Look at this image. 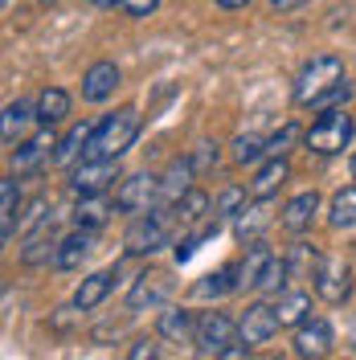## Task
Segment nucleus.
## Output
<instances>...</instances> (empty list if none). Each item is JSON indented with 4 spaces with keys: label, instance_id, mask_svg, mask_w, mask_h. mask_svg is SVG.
<instances>
[{
    "label": "nucleus",
    "instance_id": "obj_1",
    "mask_svg": "<svg viewBox=\"0 0 356 360\" xmlns=\"http://www.w3.org/2000/svg\"><path fill=\"white\" fill-rule=\"evenodd\" d=\"M135 135H139V111H135V107H123V111L107 115V119L94 127L82 160H119L135 143Z\"/></svg>",
    "mask_w": 356,
    "mask_h": 360
},
{
    "label": "nucleus",
    "instance_id": "obj_2",
    "mask_svg": "<svg viewBox=\"0 0 356 360\" xmlns=\"http://www.w3.org/2000/svg\"><path fill=\"white\" fill-rule=\"evenodd\" d=\"M340 82H344V62L336 53H319V58H312L307 66L299 70V78H295V103L299 107H315Z\"/></svg>",
    "mask_w": 356,
    "mask_h": 360
},
{
    "label": "nucleus",
    "instance_id": "obj_3",
    "mask_svg": "<svg viewBox=\"0 0 356 360\" xmlns=\"http://www.w3.org/2000/svg\"><path fill=\"white\" fill-rule=\"evenodd\" d=\"M356 123L352 115L344 111H324L319 119L312 123V131L303 135V143H307V152H315V156H340L344 148H348V139H352Z\"/></svg>",
    "mask_w": 356,
    "mask_h": 360
},
{
    "label": "nucleus",
    "instance_id": "obj_4",
    "mask_svg": "<svg viewBox=\"0 0 356 360\" xmlns=\"http://www.w3.org/2000/svg\"><path fill=\"white\" fill-rule=\"evenodd\" d=\"M177 229V213L168 209V205H156L152 213H139L127 229V254H156L164 242H168V233Z\"/></svg>",
    "mask_w": 356,
    "mask_h": 360
},
{
    "label": "nucleus",
    "instance_id": "obj_5",
    "mask_svg": "<svg viewBox=\"0 0 356 360\" xmlns=\"http://www.w3.org/2000/svg\"><path fill=\"white\" fill-rule=\"evenodd\" d=\"M156 205H160V176H152V172L127 176L119 184V193H115V209H119V213H132V217L152 213Z\"/></svg>",
    "mask_w": 356,
    "mask_h": 360
},
{
    "label": "nucleus",
    "instance_id": "obj_6",
    "mask_svg": "<svg viewBox=\"0 0 356 360\" xmlns=\"http://www.w3.org/2000/svg\"><path fill=\"white\" fill-rule=\"evenodd\" d=\"M238 336H242V328H238L225 311H205L197 319V336L193 340H197L201 352H213V360H217L229 344H238Z\"/></svg>",
    "mask_w": 356,
    "mask_h": 360
},
{
    "label": "nucleus",
    "instance_id": "obj_7",
    "mask_svg": "<svg viewBox=\"0 0 356 360\" xmlns=\"http://www.w3.org/2000/svg\"><path fill=\"white\" fill-rule=\"evenodd\" d=\"M168 295H172V278H168V270H139L132 283V291H127V307L132 311H144V307H164L168 303Z\"/></svg>",
    "mask_w": 356,
    "mask_h": 360
},
{
    "label": "nucleus",
    "instance_id": "obj_8",
    "mask_svg": "<svg viewBox=\"0 0 356 360\" xmlns=\"http://www.w3.org/2000/svg\"><path fill=\"white\" fill-rule=\"evenodd\" d=\"M115 180H119V160H82L70 172V188L78 197H90V193H107Z\"/></svg>",
    "mask_w": 356,
    "mask_h": 360
},
{
    "label": "nucleus",
    "instance_id": "obj_9",
    "mask_svg": "<svg viewBox=\"0 0 356 360\" xmlns=\"http://www.w3.org/2000/svg\"><path fill=\"white\" fill-rule=\"evenodd\" d=\"M315 295L324 303H348L352 295V270L344 258H324L319 270H315Z\"/></svg>",
    "mask_w": 356,
    "mask_h": 360
},
{
    "label": "nucleus",
    "instance_id": "obj_10",
    "mask_svg": "<svg viewBox=\"0 0 356 360\" xmlns=\"http://www.w3.org/2000/svg\"><path fill=\"white\" fill-rule=\"evenodd\" d=\"M332 352V323L328 319H307L295 328V356L299 360H324Z\"/></svg>",
    "mask_w": 356,
    "mask_h": 360
},
{
    "label": "nucleus",
    "instance_id": "obj_11",
    "mask_svg": "<svg viewBox=\"0 0 356 360\" xmlns=\"http://www.w3.org/2000/svg\"><path fill=\"white\" fill-rule=\"evenodd\" d=\"M270 221H274V201H270V197H254V201H246L242 209H238L234 233H238L242 242H258Z\"/></svg>",
    "mask_w": 356,
    "mask_h": 360
},
{
    "label": "nucleus",
    "instance_id": "obj_12",
    "mask_svg": "<svg viewBox=\"0 0 356 360\" xmlns=\"http://www.w3.org/2000/svg\"><path fill=\"white\" fill-rule=\"evenodd\" d=\"M42 119H37V107H29V103H8L4 107V127H0V139H4V148H21L29 135H37Z\"/></svg>",
    "mask_w": 356,
    "mask_h": 360
},
{
    "label": "nucleus",
    "instance_id": "obj_13",
    "mask_svg": "<svg viewBox=\"0 0 356 360\" xmlns=\"http://www.w3.org/2000/svg\"><path fill=\"white\" fill-rule=\"evenodd\" d=\"M238 328H242V340L250 344V348H258V344H267L283 323H279V315H274V307H267V303H250L246 307V315L238 319Z\"/></svg>",
    "mask_w": 356,
    "mask_h": 360
},
{
    "label": "nucleus",
    "instance_id": "obj_14",
    "mask_svg": "<svg viewBox=\"0 0 356 360\" xmlns=\"http://www.w3.org/2000/svg\"><path fill=\"white\" fill-rule=\"evenodd\" d=\"M270 262H274V250L267 242H250L246 250V258L238 262V291H258L262 287V278H267Z\"/></svg>",
    "mask_w": 356,
    "mask_h": 360
},
{
    "label": "nucleus",
    "instance_id": "obj_15",
    "mask_svg": "<svg viewBox=\"0 0 356 360\" xmlns=\"http://www.w3.org/2000/svg\"><path fill=\"white\" fill-rule=\"evenodd\" d=\"M119 86V66L115 62H94V66L82 74V98L87 103H107Z\"/></svg>",
    "mask_w": 356,
    "mask_h": 360
},
{
    "label": "nucleus",
    "instance_id": "obj_16",
    "mask_svg": "<svg viewBox=\"0 0 356 360\" xmlns=\"http://www.w3.org/2000/svg\"><path fill=\"white\" fill-rule=\"evenodd\" d=\"M193 176H197L193 160H172V164H168V172L160 176V205H168V209H172V205L193 188Z\"/></svg>",
    "mask_w": 356,
    "mask_h": 360
},
{
    "label": "nucleus",
    "instance_id": "obj_17",
    "mask_svg": "<svg viewBox=\"0 0 356 360\" xmlns=\"http://www.w3.org/2000/svg\"><path fill=\"white\" fill-rule=\"evenodd\" d=\"M49 148H58L49 131L29 135V139H25L21 148H13V168H17V172H37V168H42L45 160H53V156H49Z\"/></svg>",
    "mask_w": 356,
    "mask_h": 360
},
{
    "label": "nucleus",
    "instance_id": "obj_18",
    "mask_svg": "<svg viewBox=\"0 0 356 360\" xmlns=\"http://www.w3.org/2000/svg\"><path fill=\"white\" fill-rule=\"evenodd\" d=\"M94 250V229H74L70 238H62L58 242V258H53V266L58 270H78L82 262H87V254Z\"/></svg>",
    "mask_w": 356,
    "mask_h": 360
},
{
    "label": "nucleus",
    "instance_id": "obj_19",
    "mask_svg": "<svg viewBox=\"0 0 356 360\" xmlns=\"http://www.w3.org/2000/svg\"><path fill=\"white\" fill-rule=\"evenodd\" d=\"M111 283H115V270H98V274L82 278L78 291H74V311H94L111 295Z\"/></svg>",
    "mask_w": 356,
    "mask_h": 360
},
{
    "label": "nucleus",
    "instance_id": "obj_20",
    "mask_svg": "<svg viewBox=\"0 0 356 360\" xmlns=\"http://www.w3.org/2000/svg\"><path fill=\"white\" fill-rule=\"evenodd\" d=\"M274 315H279L283 328H299V323H307V319H312V295L307 291H283L279 295V303H274Z\"/></svg>",
    "mask_w": 356,
    "mask_h": 360
},
{
    "label": "nucleus",
    "instance_id": "obj_21",
    "mask_svg": "<svg viewBox=\"0 0 356 360\" xmlns=\"http://www.w3.org/2000/svg\"><path fill=\"white\" fill-rule=\"evenodd\" d=\"M315 213H319V197H315V193H299V197H291L287 209H283V225H287L291 233H303V229H312Z\"/></svg>",
    "mask_w": 356,
    "mask_h": 360
},
{
    "label": "nucleus",
    "instance_id": "obj_22",
    "mask_svg": "<svg viewBox=\"0 0 356 360\" xmlns=\"http://www.w3.org/2000/svg\"><path fill=\"white\" fill-rule=\"evenodd\" d=\"M17 209H21V193H17V180H0V238L4 246L17 238Z\"/></svg>",
    "mask_w": 356,
    "mask_h": 360
},
{
    "label": "nucleus",
    "instance_id": "obj_23",
    "mask_svg": "<svg viewBox=\"0 0 356 360\" xmlns=\"http://www.w3.org/2000/svg\"><path fill=\"white\" fill-rule=\"evenodd\" d=\"M98 123H78V127H70L62 139H58V152H53V164H74L78 156H87V143L90 135H94Z\"/></svg>",
    "mask_w": 356,
    "mask_h": 360
},
{
    "label": "nucleus",
    "instance_id": "obj_24",
    "mask_svg": "<svg viewBox=\"0 0 356 360\" xmlns=\"http://www.w3.org/2000/svg\"><path fill=\"white\" fill-rule=\"evenodd\" d=\"M37 119H42V127H53V123H62L70 115V94L62 86H45L42 94H37Z\"/></svg>",
    "mask_w": 356,
    "mask_h": 360
},
{
    "label": "nucleus",
    "instance_id": "obj_25",
    "mask_svg": "<svg viewBox=\"0 0 356 360\" xmlns=\"http://www.w3.org/2000/svg\"><path fill=\"white\" fill-rule=\"evenodd\" d=\"M291 176V168H287V160L283 156H270L262 168H258V176H254V184H250V193L254 197H274L279 188H283V180Z\"/></svg>",
    "mask_w": 356,
    "mask_h": 360
},
{
    "label": "nucleus",
    "instance_id": "obj_26",
    "mask_svg": "<svg viewBox=\"0 0 356 360\" xmlns=\"http://www.w3.org/2000/svg\"><path fill=\"white\" fill-rule=\"evenodd\" d=\"M160 336L172 340V344H184V340L197 336V323L184 307H168V311H160Z\"/></svg>",
    "mask_w": 356,
    "mask_h": 360
},
{
    "label": "nucleus",
    "instance_id": "obj_27",
    "mask_svg": "<svg viewBox=\"0 0 356 360\" xmlns=\"http://www.w3.org/2000/svg\"><path fill=\"white\" fill-rule=\"evenodd\" d=\"M115 209L103 201V193H90V197H78V209H74V221L82 229H98V225L111 217Z\"/></svg>",
    "mask_w": 356,
    "mask_h": 360
},
{
    "label": "nucleus",
    "instance_id": "obj_28",
    "mask_svg": "<svg viewBox=\"0 0 356 360\" xmlns=\"http://www.w3.org/2000/svg\"><path fill=\"white\" fill-rule=\"evenodd\" d=\"M328 221H332L336 229H352L356 225V184L340 188V193L332 197V205H328Z\"/></svg>",
    "mask_w": 356,
    "mask_h": 360
},
{
    "label": "nucleus",
    "instance_id": "obj_29",
    "mask_svg": "<svg viewBox=\"0 0 356 360\" xmlns=\"http://www.w3.org/2000/svg\"><path fill=\"white\" fill-rule=\"evenodd\" d=\"M205 209H209V197L201 193V188H189L177 205H172V213H177V225H197L205 217Z\"/></svg>",
    "mask_w": 356,
    "mask_h": 360
},
{
    "label": "nucleus",
    "instance_id": "obj_30",
    "mask_svg": "<svg viewBox=\"0 0 356 360\" xmlns=\"http://www.w3.org/2000/svg\"><path fill=\"white\" fill-rule=\"evenodd\" d=\"M238 266H225V270H217V274H209L205 283H197V299H217V295H229V291H238Z\"/></svg>",
    "mask_w": 356,
    "mask_h": 360
},
{
    "label": "nucleus",
    "instance_id": "obj_31",
    "mask_svg": "<svg viewBox=\"0 0 356 360\" xmlns=\"http://www.w3.org/2000/svg\"><path fill=\"white\" fill-rule=\"evenodd\" d=\"M319 262H324V258H319L312 246H295V254L287 258V266H291V274H295V278H315Z\"/></svg>",
    "mask_w": 356,
    "mask_h": 360
},
{
    "label": "nucleus",
    "instance_id": "obj_32",
    "mask_svg": "<svg viewBox=\"0 0 356 360\" xmlns=\"http://www.w3.org/2000/svg\"><path fill=\"white\" fill-rule=\"evenodd\" d=\"M267 152V139H258V135H238V143H234V160L238 164H258Z\"/></svg>",
    "mask_w": 356,
    "mask_h": 360
},
{
    "label": "nucleus",
    "instance_id": "obj_33",
    "mask_svg": "<svg viewBox=\"0 0 356 360\" xmlns=\"http://www.w3.org/2000/svg\"><path fill=\"white\" fill-rule=\"evenodd\" d=\"M242 205H246V188L234 184V188H225L222 197L213 201V217H238V209H242Z\"/></svg>",
    "mask_w": 356,
    "mask_h": 360
},
{
    "label": "nucleus",
    "instance_id": "obj_34",
    "mask_svg": "<svg viewBox=\"0 0 356 360\" xmlns=\"http://www.w3.org/2000/svg\"><path fill=\"white\" fill-rule=\"evenodd\" d=\"M299 135H303V131H299L295 123H283V127H279V131L267 139V152H270V156H287V148L299 139Z\"/></svg>",
    "mask_w": 356,
    "mask_h": 360
},
{
    "label": "nucleus",
    "instance_id": "obj_35",
    "mask_svg": "<svg viewBox=\"0 0 356 360\" xmlns=\"http://www.w3.org/2000/svg\"><path fill=\"white\" fill-rule=\"evenodd\" d=\"M217 156H222L217 143H197L189 160H193V168H197V176H201V172H213V168H217Z\"/></svg>",
    "mask_w": 356,
    "mask_h": 360
},
{
    "label": "nucleus",
    "instance_id": "obj_36",
    "mask_svg": "<svg viewBox=\"0 0 356 360\" xmlns=\"http://www.w3.org/2000/svg\"><path fill=\"white\" fill-rule=\"evenodd\" d=\"M348 98H352V82H340V86H332L319 103H315V111H340Z\"/></svg>",
    "mask_w": 356,
    "mask_h": 360
},
{
    "label": "nucleus",
    "instance_id": "obj_37",
    "mask_svg": "<svg viewBox=\"0 0 356 360\" xmlns=\"http://www.w3.org/2000/svg\"><path fill=\"white\" fill-rule=\"evenodd\" d=\"M287 274H291L287 258H274V262H270V270H267V278H262V287H258V291H279V287L287 283Z\"/></svg>",
    "mask_w": 356,
    "mask_h": 360
},
{
    "label": "nucleus",
    "instance_id": "obj_38",
    "mask_svg": "<svg viewBox=\"0 0 356 360\" xmlns=\"http://www.w3.org/2000/svg\"><path fill=\"white\" fill-rule=\"evenodd\" d=\"M127 360H160V344L156 340H135L132 348H127Z\"/></svg>",
    "mask_w": 356,
    "mask_h": 360
},
{
    "label": "nucleus",
    "instance_id": "obj_39",
    "mask_svg": "<svg viewBox=\"0 0 356 360\" xmlns=\"http://www.w3.org/2000/svg\"><path fill=\"white\" fill-rule=\"evenodd\" d=\"M160 8V0H123V13L127 17H152Z\"/></svg>",
    "mask_w": 356,
    "mask_h": 360
},
{
    "label": "nucleus",
    "instance_id": "obj_40",
    "mask_svg": "<svg viewBox=\"0 0 356 360\" xmlns=\"http://www.w3.org/2000/svg\"><path fill=\"white\" fill-rule=\"evenodd\" d=\"M246 348H250L246 340H242V344H229V348H225V352H222L217 360H242V356H246Z\"/></svg>",
    "mask_w": 356,
    "mask_h": 360
},
{
    "label": "nucleus",
    "instance_id": "obj_41",
    "mask_svg": "<svg viewBox=\"0 0 356 360\" xmlns=\"http://www.w3.org/2000/svg\"><path fill=\"white\" fill-rule=\"evenodd\" d=\"M303 0H270V8H279V13H291V8H299Z\"/></svg>",
    "mask_w": 356,
    "mask_h": 360
},
{
    "label": "nucleus",
    "instance_id": "obj_42",
    "mask_svg": "<svg viewBox=\"0 0 356 360\" xmlns=\"http://www.w3.org/2000/svg\"><path fill=\"white\" fill-rule=\"evenodd\" d=\"M217 4H222V8H229V13H234V8H246L250 0H217Z\"/></svg>",
    "mask_w": 356,
    "mask_h": 360
},
{
    "label": "nucleus",
    "instance_id": "obj_43",
    "mask_svg": "<svg viewBox=\"0 0 356 360\" xmlns=\"http://www.w3.org/2000/svg\"><path fill=\"white\" fill-rule=\"evenodd\" d=\"M98 4H103V8H115V4H119V8H123V0H98Z\"/></svg>",
    "mask_w": 356,
    "mask_h": 360
},
{
    "label": "nucleus",
    "instance_id": "obj_44",
    "mask_svg": "<svg viewBox=\"0 0 356 360\" xmlns=\"http://www.w3.org/2000/svg\"><path fill=\"white\" fill-rule=\"evenodd\" d=\"M352 176H356V152H352Z\"/></svg>",
    "mask_w": 356,
    "mask_h": 360
},
{
    "label": "nucleus",
    "instance_id": "obj_45",
    "mask_svg": "<svg viewBox=\"0 0 356 360\" xmlns=\"http://www.w3.org/2000/svg\"><path fill=\"white\" fill-rule=\"evenodd\" d=\"M352 344H356V328H352Z\"/></svg>",
    "mask_w": 356,
    "mask_h": 360
},
{
    "label": "nucleus",
    "instance_id": "obj_46",
    "mask_svg": "<svg viewBox=\"0 0 356 360\" xmlns=\"http://www.w3.org/2000/svg\"><path fill=\"white\" fill-rule=\"evenodd\" d=\"M4 4H8V0H4Z\"/></svg>",
    "mask_w": 356,
    "mask_h": 360
}]
</instances>
